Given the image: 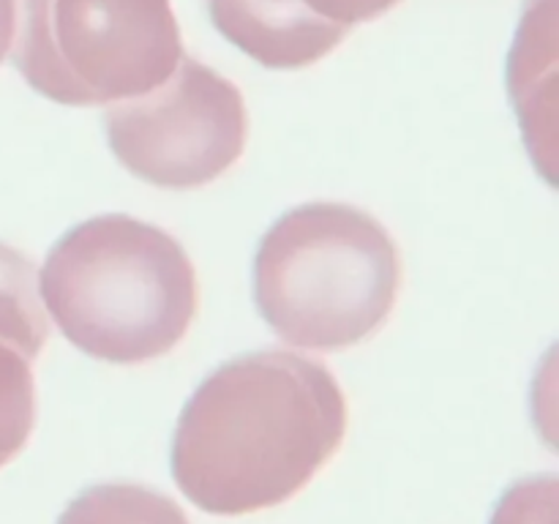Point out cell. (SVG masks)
<instances>
[{"instance_id":"obj_10","label":"cell","mask_w":559,"mask_h":524,"mask_svg":"<svg viewBox=\"0 0 559 524\" xmlns=\"http://www.w3.org/2000/svg\"><path fill=\"white\" fill-rule=\"evenodd\" d=\"M491 524H557V475L513 484L500 497Z\"/></svg>"},{"instance_id":"obj_12","label":"cell","mask_w":559,"mask_h":524,"mask_svg":"<svg viewBox=\"0 0 559 524\" xmlns=\"http://www.w3.org/2000/svg\"><path fill=\"white\" fill-rule=\"evenodd\" d=\"M14 0H0V63L9 55V47L14 44Z\"/></svg>"},{"instance_id":"obj_4","label":"cell","mask_w":559,"mask_h":524,"mask_svg":"<svg viewBox=\"0 0 559 524\" xmlns=\"http://www.w3.org/2000/svg\"><path fill=\"white\" fill-rule=\"evenodd\" d=\"M14 66L63 107H102L162 85L183 58L169 0H16Z\"/></svg>"},{"instance_id":"obj_11","label":"cell","mask_w":559,"mask_h":524,"mask_svg":"<svg viewBox=\"0 0 559 524\" xmlns=\"http://www.w3.org/2000/svg\"><path fill=\"white\" fill-rule=\"evenodd\" d=\"M399 3L402 0H306L311 11L347 27L358 25V22L377 20V16H382Z\"/></svg>"},{"instance_id":"obj_3","label":"cell","mask_w":559,"mask_h":524,"mask_svg":"<svg viewBox=\"0 0 559 524\" xmlns=\"http://www.w3.org/2000/svg\"><path fill=\"white\" fill-rule=\"evenodd\" d=\"M402 260L371 213L306 202L276 218L254 254V303L282 342L347 349L374 336L396 306Z\"/></svg>"},{"instance_id":"obj_1","label":"cell","mask_w":559,"mask_h":524,"mask_svg":"<svg viewBox=\"0 0 559 524\" xmlns=\"http://www.w3.org/2000/svg\"><path fill=\"white\" fill-rule=\"evenodd\" d=\"M347 398L322 360L260 349L200 382L173 437V478L200 511L246 516L293 500L342 448Z\"/></svg>"},{"instance_id":"obj_8","label":"cell","mask_w":559,"mask_h":524,"mask_svg":"<svg viewBox=\"0 0 559 524\" xmlns=\"http://www.w3.org/2000/svg\"><path fill=\"white\" fill-rule=\"evenodd\" d=\"M58 524H191L167 495L140 484H98L60 513Z\"/></svg>"},{"instance_id":"obj_7","label":"cell","mask_w":559,"mask_h":524,"mask_svg":"<svg viewBox=\"0 0 559 524\" xmlns=\"http://www.w3.org/2000/svg\"><path fill=\"white\" fill-rule=\"evenodd\" d=\"M47 338L49 322L38 298L36 267L25 251L0 243V344L33 360Z\"/></svg>"},{"instance_id":"obj_5","label":"cell","mask_w":559,"mask_h":524,"mask_svg":"<svg viewBox=\"0 0 559 524\" xmlns=\"http://www.w3.org/2000/svg\"><path fill=\"white\" fill-rule=\"evenodd\" d=\"M115 158L158 189H200L243 156V93L211 66L183 55L173 74L104 115Z\"/></svg>"},{"instance_id":"obj_6","label":"cell","mask_w":559,"mask_h":524,"mask_svg":"<svg viewBox=\"0 0 559 524\" xmlns=\"http://www.w3.org/2000/svg\"><path fill=\"white\" fill-rule=\"evenodd\" d=\"M205 5L216 31L265 69H306L353 31L311 11L306 0H205Z\"/></svg>"},{"instance_id":"obj_2","label":"cell","mask_w":559,"mask_h":524,"mask_svg":"<svg viewBox=\"0 0 559 524\" xmlns=\"http://www.w3.org/2000/svg\"><path fill=\"white\" fill-rule=\"evenodd\" d=\"M60 333L85 355L136 366L178 347L200 309L183 246L156 224L107 213L60 235L41 271Z\"/></svg>"},{"instance_id":"obj_9","label":"cell","mask_w":559,"mask_h":524,"mask_svg":"<svg viewBox=\"0 0 559 524\" xmlns=\"http://www.w3.org/2000/svg\"><path fill=\"white\" fill-rule=\"evenodd\" d=\"M36 426V382L31 360L0 344V467L16 458Z\"/></svg>"}]
</instances>
